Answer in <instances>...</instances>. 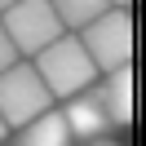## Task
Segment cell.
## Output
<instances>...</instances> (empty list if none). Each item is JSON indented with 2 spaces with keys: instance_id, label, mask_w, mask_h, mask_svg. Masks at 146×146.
<instances>
[{
  "instance_id": "11",
  "label": "cell",
  "mask_w": 146,
  "mask_h": 146,
  "mask_svg": "<svg viewBox=\"0 0 146 146\" xmlns=\"http://www.w3.org/2000/svg\"><path fill=\"white\" fill-rule=\"evenodd\" d=\"M89 146H115V142H111V137H102V142H89Z\"/></svg>"
},
{
  "instance_id": "8",
  "label": "cell",
  "mask_w": 146,
  "mask_h": 146,
  "mask_svg": "<svg viewBox=\"0 0 146 146\" xmlns=\"http://www.w3.org/2000/svg\"><path fill=\"white\" fill-rule=\"evenodd\" d=\"M58 13V22H62V31H84L93 18H102V13L111 9V0H49Z\"/></svg>"
},
{
  "instance_id": "13",
  "label": "cell",
  "mask_w": 146,
  "mask_h": 146,
  "mask_svg": "<svg viewBox=\"0 0 146 146\" xmlns=\"http://www.w3.org/2000/svg\"><path fill=\"white\" fill-rule=\"evenodd\" d=\"M5 133H9V128H5V119H0V142H5Z\"/></svg>"
},
{
  "instance_id": "5",
  "label": "cell",
  "mask_w": 146,
  "mask_h": 146,
  "mask_svg": "<svg viewBox=\"0 0 146 146\" xmlns=\"http://www.w3.org/2000/svg\"><path fill=\"white\" fill-rule=\"evenodd\" d=\"M58 111H62L66 128H71V137H75L80 146L102 142V137L115 133V124H111V115H106V106H102L98 89H84V93H75V98H66Z\"/></svg>"
},
{
  "instance_id": "6",
  "label": "cell",
  "mask_w": 146,
  "mask_h": 146,
  "mask_svg": "<svg viewBox=\"0 0 146 146\" xmlns=\"http://www.w3.org/2000/svg\"><path fill=\"white\" fill-rule=\"evenodd\" d=\"M93 89H98V98H102V106H106V115H111L115 128L133 124V66H119L111 75H98Z\"/></svg>"
},
{
  "instance_id": "1",
  "label": "cell",
  "mask_w": 146,
  "mask_h": 146,
  "mask_svg": "<svg viewBox=\"0 0 146 146\" xmlns=\"http://www.w3.org/2000/svg\"><path fill=\"white\" fill-rule=\"evenodd\" d=\"M31 66H36V75L44 80V89H49V98L53 102H66V98H75V93H84V89H93L98 84V66H93V58L84 53V44H80V36H58L49 49H40L36 58H27Z\"/></svg>"
},
{
  "instance_id": "10",
  "label": "cell",
  "mask_w": 146,
  "mask_h": 146,
  "mask_svg": "<svg viewBox=\"0 0 146 146\" xmlns=\"http://www.w3.org/2000/svg\"><path fill=\"white\" fill-rule=\"evenodd\" d=\"M111 5H115V9H128V5H133V0H111Z\"/></svg>"
},
{
  "instance_id": "3",
  "label": "cell",
  "mask_w": 146,
  "mask_h": 146,
  "mask_svg": "<svg viewBox=\"0 0 146 146\" xmlns=\"http://www.w3.org/2000/svg\"><path fill=\"white\" fill-rule=\"evenodd\" d=\"M53 106L58 102L49 98L44 80L36 75V66L27 58L13 62L9 71H0V119H5V128H22V124H31L36 115H44Z\"/></svg>"
},
{
  "instance_id": "7",
  "label": "cell",
  "mask_w": 146,
  "mask_h": 146,
  "mask_svg": "<svg viewBox=\"0 0 146 146\" xmlns=\"http://www.w3.org/2000/svg\"><path fill=\"white\" fill-rule=\"evenodd\" d=\"M13 146H75V137H71V128H66V119H62V111H44V115H36L31 124H22V128H13Z\"/></svg>"
},
{
  "instance_id": "9",
  "label": "cell",
  "mask_w": 146,
  "mask_h": 146,
  "mask_svg": "<svg viewBox=\"0 0 146 146\" xmlns=\"http://www.w3.org/2000/svg\"><path fill=\"white\" fill-rule=\"evenodd\" d=\"M13 62H22V58H18V49H13V40L5 36V27H0V71H9Z\"/></svg>"
},
{
  "instance_id": "2",
  "label": "cell",
  "mask_w": 146,
  "mask_h": 146,
  "mask_svg": "<svg viewBox=\"0 0 146 146\" xmlns=\"http://www.w3.org/2000/svg\"><path fill=\"white\" fill-rule=\"evenodd\" d=\"M84 53L93 58L98 75H111L119 66H133V13L111 5L102 18H93L84 31H75Z\"/></svg>"
},
{
  "instance_id": "12",
  "label": "cell",
  "mask_w": 146,
  "mask_h": 146,
  "mask_svg": "<svg viewBox=\"0 0 146 146\" xmlns=\"http://www.w3.org/2000/svg\"><path fill=\"white\" fill-rule=\"evenodd\" d=\"M9 5H18V0H0V13H5V9H9Z\"/></svg>"
},
{
  "instance_id": "4",
  "label": "cell",
  "mask_w": 146,
  "mask_h": 146,
  "mask_svg": "<svg viewBox=\"0 0 146 146\" xmlns=\"http://www.w3.org/2000/svg\"><path fill=\"white\" fill-rule=\"evenodd\" d=\"M0 27L13 40L18 58H36L40 49H49L58 36H66L49 0H18V5H9V9L0 13Z\"/></svg>"
}]
</instances>
